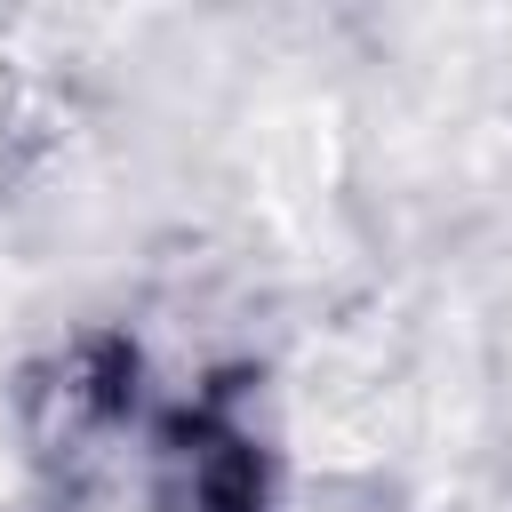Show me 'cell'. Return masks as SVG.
Masks as SVG:
<instances>
[{
    "mask_svg": "<svg viewBox=\"0 0 512 512\" xmlns=\"http://www.w3.org/2000/svg\"><path fill=\"white\" fill-rule=\"evenodd\" d=\"M0 96H8V48H0Z\"/></svg>",
    "mask_w": 512,
    "mask_h": 512,
    "instance_id": "obj_1",
    "label": "cell"
}]
</instances>
